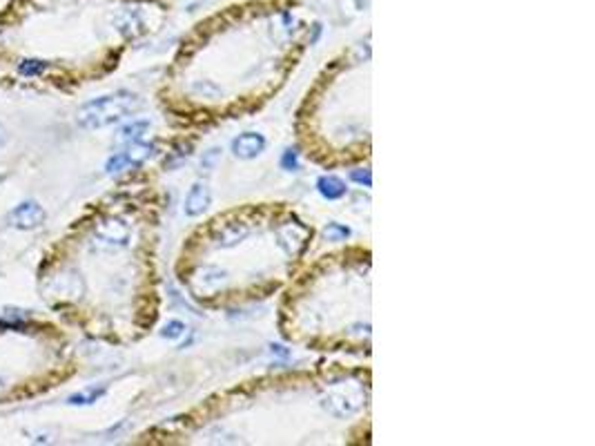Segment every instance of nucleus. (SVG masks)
Here are the masks:
<instances>
[{
    "instance_id": "16",
    "label": "nucleus",
    "mask_w": 595,
    "mask_h": 446,
    "mask_svg": "<svg viewBox=\"0 0 595 446\" xmlns=\"http://www.w3.org/2000/svg\"><path fill=\"white\" fill-rule=\"evenodd\" d=\"M272 352H277V355H281V357H285V355H288V352H285L281 346H272Z\"/></svg>"
},
{
    "instance_id": "5",
    "label": "nucleus",
    "mask_w": 595,
    "mask_h": 446,
    "mask_svg": "<svg viewBox=\"0 0 595 446\" xmlns=\"http://www.w3.org/2000/svg\"><path fill=\"white\" fill-rule=\"evenodd\" d=\"M210 201H212L210 188L203 186V183H196L186 196V214L188 217H198V214H203V210L210 206Z\"/></svg>"
},
{
    "instance_id": "3",
    "label": "nucleus",
    "mask_w": 595,
    "mask_h": 446,
    "mask_svg": "<svg viewBox=\"0 0 595 446\" xmlns=\"http://www.w3.org/2000/svg\"><path fill=\"white\" fill-rule=\"evenodd\" d=\"M7 221L11 228H18V230H36L38 225L45 223V210L36 201H23L9 212Z\"/></svg>"
},
{
    "instance_id": "8",
    "label": "nucleus",
    "mask_w": 595,
    "mask_h": 446,
    "mask_svg": "<svg viewBox=\"0 0 595 446\" xmlns=\"http://www.w3.org/2000/svg\"><path fill=\"white\" fill-rule=\"evenodd\" d=\"M147 130H149V121H132L128 126L120 128L118 138L120 141H136V138H141Z\"/></svg>"
},
{
    "instance_id": "10",
    "label": "nucleus",
    "mask_w": 595,
    "mask_h": 446,
    "mask_svg": "<svg viewBox=\"0 0 595 446\" xmlns=\"http://www.w3.org/2000/svg\"><path fill=\"white\" fill-rule=\"evenodd\" d=\"M18 72L23 76H38V74L45 72V63H42V60H36V58H27V60H23V63H21Z\"/></svg>"
},
{
    "instance_id": "4",
    "label": "nucleus",
    "mask_w": 595,
    "mask_h": 446,
    "mask_svg": "<svg viewBox=\"0 0 595 446\" xmlns=\"http://www.w3.org/2000/svg\"><path fill=\"white\" fill-rule=\"evenodd\" d=\"M264 147H266V138H264V134H256V132H246V134L237 136L232 141L234 157L246 159V161L261 155Z\"/></svg>"
},
{
    "instance_id": "7",
    "label": "nucleus",
    "mask_w": 595,
    "mask_h": 446,
    "mask_svg": "<svg viewBox=\"0 0 595 446\" xmlns=\"http://www.w3.org/2000/svg\"><path fill=\"white\" fill-rule=\"evenodd\" d=\"M98 235H101L103 239L123 243V241L128 239V235H130V230H128L123 223H120V221H105V223H101V228H98Z\"/></svg>"
},
{
    "instance_id": "13",
    "label": "nucleus",
    "mask_w": 595,
    "mask_h": 446,
    "mask_svg": "<svg viewBox=\"0 0 595 446\" xmlns=\"http://www.w3.org/2000/svg\"><path fill=\"white\" fill-rule=\"evenodd\" d=\"M183 330H186V326H183L181 321H170V324H165L161 335L165 337V340H176V337L183 335Z\"/></svg>"
},
{
    "instance_id": "14",
    "label": "nucleus",
    "mask_w": 595,
    "mask_h": 446,
    "mask_svg": "<svg viewBox=\"0 0 595 446\" xmlns=\"http://www.w3.org/2000/svg\"><path fill=\"white\" fill-rule=\"evenodd\" d=\"M281 165L285 167V170H297L299 161H297V155H295L293 150H288L285 155H283V159H281Z\"/></svg>"
},
{
    "instance_id": "1",
    "label": "nucleus",
    "mask_w": 595,
    "mask_h": 446,
    "mask_svg": "<svg viewBox=\"0 0 595 446\" xmlns=\"http://www.w3.org/2000/svg\"><path fill=\"white\" fill-rule=\"evenodd\" d=\"M139 107V96L132 91H114L108 96H98L94 101L85 103L79 110V123L85 130H101L114 126L120 118H125Z\"/></svg>"
},
{
    "instance_id": "6",
    "label": "nucleus",
    "mask_w": 595,
    "mask_h": 446,
    "mask_svg": "<svg viewBox=\"0 0 595 446\" xmlns=\"http://www.w3.org/2000/svg\"><path fill=\"white\" fill-rule=\"evenodd\" d=\"M317 188H319V192H322L324 199H328V201H334V199H341L346 194V183L339 177H332V174L319 179Z\"/></svg>"
},
{
    "instance_id": "2",
    "label": "nucleus",
    "mask_w": 595,
    "mask_h": 446,
    "mask_svg": "<svg viewBox=\"0 0 595 446\" xmlns=\"http://www.w3.org/2000/svg\"><path fill=\"white\" fill-rule=\"evenodd\" d=\"M152 155H154V145H149V143H132L125 152H118V155H114L108 163H105V170H108L110 174L123 172V170H128V167L145 163Z\"/></svg>"
},
{
    "instance_id": "9",
    "label": "nucleus",
    "mask_w": 595,
    "mask_h": 446,
    "mask_svg": "<svg viewBox=\"0 0 595 446\" xmlns=\"http://www.w3.org/2000/svg\"><path fill=\"white\" fill-rule=\"evenodd\" d=\"M105 393V389H87L83 393H76L69 397V404L74 406H83V404H91V402H96V399Z\"/></svg>"
},
{
    "instance_id": "15",
    "label": "nucleus",
    "mask_w": 595,
    "mask_h": 446,
    "mask_svg": "<svg viewBox=\"0 0 595 446\" xmlns=\"http://www.w3.org/2000/svg\"><path fill=\"white\" fill-rule=\"evenodd\" d=\"M353 179H355L357 183H363L366 188H370V186H373L370 170H363V172H353Z\"/></svg>"
},
{
    "instance_id": "11",
    "label": "nucleus",
    "mask_w": 595,
    "mask_h": 446,
    "mask_svg": "<svg viewBox=\"0 0 595 446\" xmlns=\"http://www.w3.org/2000/svg\"><path fill=\"white\" fill-rule=\"evenodd\" d=\"M219 161H221V150H219V147H212V150H208L205 155H203L201 167H203V170H208V172H212V170L217 167Z\"/></svg>"
},
{
    "instance_id": "12",
    "label": "nucleus",
    "mask_w": 595,
    "mask_h": 446,
    "mask_svg": "<svg viewBox=\"0 0 595 446\" xmlns=\"http://www.w3.org/2000/svg\"><path fill=\"white\" fill-rule=\"evenodd\" d=\"M348 235H350V230L344 228V225H339V223H330V225L326 228V237H328L330 241H341V239H346Z\"/></svg>"
}]
</instances>
